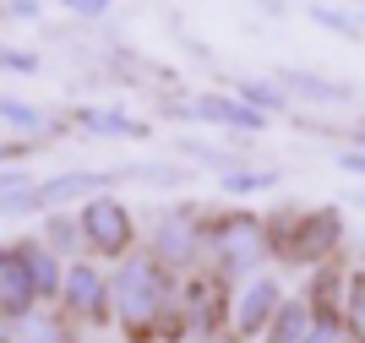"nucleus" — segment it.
I'll use <instances>...</instances> for the list:
<instances>
[{"instance_id": "f257e3e1", "label": "nucleus", "mask_w": 365, "mask_h": 343, "mask_svg": "<svg viewBox=\"0 0 365 343\" xmlns=\"http://www.w3.org/2000/svg\"><path fill=\"white\" fill-rule=\"evenodd\" d=\"M305 305H284L278 311V327H273V343H305Z\"/></svg>"}, {"instance_id": "f03ea898", "label": "nucleus", "mask_w": 365, "mask_h": 343, "mask_svg": "<svg viewBox=\"0 0 365 343\" xmlns=\"http://www.w3.org/2000/svg\"><path fill=\"white\" fill-rule=\"evenodd\" d=\"M344 169H354V175H365V153H349V158H344Z\"/></svg>"}]
</instances>
